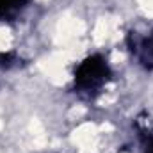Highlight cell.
I'll return each instance as SVG.
<instances>
[{"label": "cell", "mask_w": 153, "mask_h": 153, "mask_svg": "<svg viewBox=\"0 0 153 153\" xmlns=\"http://www.w3.org/2000/svg\"><path fill=\"white\" fill-rule=\"evenodd\" d=\"M112 75L109 62L103 55L94 53L82 61L75 71V89L78 94L93 98L96 96L109 82Z\"/></svg>", "instance_id": "cell-1"}, {"label": "cell", "mask_w": 153, "mask_h": 153, "mask_svg": "<svg viewBox=\"0 0 153 153\" xmlns=\"http://www.w3.org/2000/svg\"><path fill=\"white\" fill-rule=\"evenodd\" d=\"M27 0H0V18H9L14 16Z\"/></svg>", "instance_id": "cell-3"}, {"label": "cell", "mask_w": 153, "mask_h": 153, "mask_svg": "<svg viewBox=\"0 0 153 153\" xmlns=\"http://www.w3.org/2000/svg\"><path fill=\"white\" fill-rule=\"evenodd\" d=\"M144 153H153V134L146 135V144H144Z\"/></svg>", "instance_id": "cell-4"}, {"label": "cell", "mask_w": 153, "mask_h": 153, "mask_svg": "<svg viewBox=\"0 0 153 153\" xmlns=\"http://www.w3.org/2000/svg\"><path fill=\"white\" fill-rule=\"evenodd\" d=\"M128 46L143 68L153 70V30L150 34L132 32L128 36Z\"/></svg>", "instance_id": "cell-2"}]
</instances>
